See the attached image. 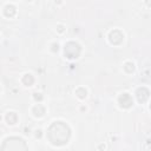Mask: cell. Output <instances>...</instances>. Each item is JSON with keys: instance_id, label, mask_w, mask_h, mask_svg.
Returning <instances> with one entry per match:
<instances>
[{"instance_id": "cell-1", "label": "cell", "mask_w": 151, "mask_h": 151, "mask_svg": "<svg viewBox=\"0 0 151 151\" xmlns=\"http://www.w3.org/2000/svg\"><path fill=\"white\" fill-rule=\"evenodd\" d=\"M70 127L63 122H54L47 131V137L53 145H64L70 138Z\"/></svg>"}, {"instance_id": "cell-2", "label": "cell", "mask_w": 151, "mask_h": 151, "mask_svg": "<svg viewBox=\"0 0 151 151\" xmlns=\"http://www.w3.org/2000/svg\"><path fill=\"white\" fill-rule=\"evenodd\" d=\"M0 151H28L24 139L18 137H11L4 140Z\"/></svg>"}, {"instance_id": "cell-3", "label": "cell", "mask_w": 151, "mask_h": 151, "mask_svg": "<svg viewBox=\"0 0 151 151\" xmlns=\"http://www.w3.org/2000/svg\"><path fill=\"white\" fill-rule=\"evenodd\" d=\"M80 45L74 42V41H70L65 45V48H64V52H65V55L68 58V59H77L80 54Z\"/></svg>"}, {"instance_id": "cell-4", "label": "cell", "mask_w": 151, "mask_h": 151, "mask_svg": "<svg viewBox=\"0 0 151 151\" xmlns=\"http://www.w3.org/2000/svg\"><path fill=\"white\" fill-rule=\"evenodd\" d=\"M109 39H110V42H111V44H113V45H119V44L123 41V39H124V34L122 33V31L114 29V31H112V32L110 33Z\"/></svg>"}, {"instance_id": "cell-5", "label": "cell", "mask_w": 151, "mask_h": 151, "mask_svg": "<svg viewBox=\"0 0 151 151\" xmlns=\"http://www.w3.org/2000/svg\"><path fill=\"white\" fill-rule=\"evenodd\" d=\"M118 101H119V105L124 109H129L132 106L133 104V100H132V97L129 94V93H123L119 96L118 98Z\"/></svg>"}, {"instance_id": "cell-6", "label": "cell", "mask_w": 151, "mask_h": 151, "mask_svg": "<svg viewBox=\"0 0 151 151\" xmlns=\"http://www.w3.org/2000/svg\"><path fill=\"white\" fill-rule=\"evenodd\" d=\"M136 94H137V99H138V101H139V103H144V101H146V100L149 99L150 92H149V90H147L146 87L143 86V87H139V88L137 90Z\"/></svg>"}, {"instance_id": "cell-7", "label": "cell", "mask_w": 151, "mask_h": 151, "mask_svg": "<svg viewBox=\"0 0 151 151\" xmlns=\"http://www.w3.org/2000/svg\"><path fill=\"white\" fill-rule=\"evenodd\" d=\"M33 114L35 117H41L44 113H45V107L41 105V104H37L34 107H33Z\"/></svg>"}, {"instance_id": "cell-8", "label": "cell", "mask_w": 151, "mask_h": 151, "mask_svg": "<svg viewBox=\"0 0 151 151\" xmlns=\"http://www.w3.org/2000/svg\"><path fill=\"white\" fill-rule=\"evenodd\" d=\"M21 81H22V84H25L26 86H31V85L34 83V78H33V76H32V74L27 73V74H25V76L22 77Z\"/></svg>"}, {"instance_id": "cell-9", "label": "cell", "mask_w": 151, "mask_h": 151, "mask_svg": "<svg viewBox=\"0 0 151 151\" xmlns=\"http://www.w3.org/2000/svg\"><path fill=\"white\" fill-rule=\"evenodd\" d=\"M15 7L13 6V5H7L6 7H5V14H6V17H13L14 14H15Z\"/></svg>"}, {"instance_id": "cell-10", "label": "cell", "mask_w": 151, "mask_h": 151, "mask_svg": "<svg viewBox=\"0 0 151 151\" xmlns=\"http://www.w3.org/2000/svg\"><path fill=\"white\" fill-rule=\"evenodd\" d=\"M17 119H18V116L14 112H8L6 116V120L8 122V124H15Z\"/></svg>"}, {"instance_id": "cell-11", "label": "cell", "mask_w": 151, "mask_h": 151, "mask_svg": "<svg viewBox=\"0 0 151 151\" xmlns=\"http://www.w3.org/2000/svg\"><path fill=\"white\" fill-rule=\"evenodd\" d=\"M86 93H87V92H86V90H85L84 87H79V88L76 91V94H77L80 99H84V98L86 97Z\"/></svg>"}, {"instance_id": "cell-12", "label": "cell", "mask_w": 151, "mask_h": 151, "mask_svg": "<svg viewBox=\"0 0 151 151\" xmlns=\"http://www.w3.org/2000/svg\"><path fill=\"white\" fill-rule=\"evenodd\" d=\"M124 70L127 72V73H131V72H133V70H134V65L132 64V63H126L125 64V66H124Z\"/></svg>"}, {"instance_id": "cell-13", "label": "cell", "mask_w": 151, "mask_h": 151, "mask_svg": "<svg viewBox=\"0 0 151 151\" xmlns=\"http://www.w3.org/2000/svg\"><path fill=\"white\" fill-rule=\"evenodd\" d=\"M33 97H34V99H35V100H39V101H40V100H42V96H41V93H34V96H33Z\"/></svg>"}, {"instance_id": "cell-14", "label": "cell", "mask_w": 151, "mask_h": 151, "mask_svg": "<svg viewBox=\"0 0 151 151\" xmlns=\"http://www.w3.org/2000/svg\"><path fill=\"white\" fill-rule=\"evenodd\" d=\"M53 51H58V44H53Z\"/></svg>"}, {"instance_id": "cell-15", "label": "cell", "mask_w": 151, "mask_h": 151, "mask_svg": "<svg viewBox=\"0 0 151 151\" xmlns=\"http://www.w3.org/2000/svg\"><path fill=\"white\" fill-rule=\"evenodd\" d=\"M58 31H59V32H63V26H59V27H58Z\"/></svg>"}, {"instance_id": "cell-16", "label": "cell", "mask_w": 151, "mask_h": 151, "mask_svg": "<svg viewBox=\"0 0 151 151\" xmlns=\"http://www.w3.org/2000/svg\"><path fill=\"white\" fill-rule=\"evenodd\" d=\"M40 132H41V131H37V137H40V136H41Z\"/></svg>"}]
</instances>
